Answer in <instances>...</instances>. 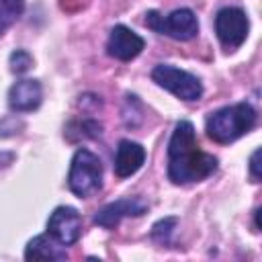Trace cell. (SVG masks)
Segmentation results:
<instances>
[{"mask_svg": "<svg viewBox=\"0 0 262 262\" xmlns=\"http://www.w3.org/2000/svg\"><path fill=\"white\" fill-rule=\"evenodd\" d=\"M217 170V158L199 147L190 121L176 123L168 143V178L174 184L201 182Z\"/></svg>", "mask_w": 262, "mask_h": 262, "instance_id": "cell-1", "label": "cell"}, {"mask_svg": "<svg viewBox=\"0 0 262 262\" xmlns=\"http://www.w3.org/2000/svg\"><path fill=\"white\" fill-rule=\"evenodd\" d=\"M256 108L250 102H235L211 113L205 121V131L215 143H231L246 135L256 125Z\"/></svg>", "mask_w": 262, "mask_h": 262, "instance_id": "cell-2", "label": "cell"}, {"mask_svg": "<svg viewBox=\"0 0 262 262\" xmlns=\"http://www.w3.org/2000/svg\"><path fill=\"white\" fill-rule=\"evenodd\" d=\"M68 186L78 199H88L102 186V162L96 154L80 147L70 164Z\"/></svg>", "mask_w": 262, "mask_h": 262, "instance_id": "cell-3", "label": "cell"}, {"mask_svg": "<svg viewBox=\"0 0 262 262\" xmlns=\"http://www.w3.org/2000/svg\"><path fill=\"white\" fill-rule=\"evenodd\" d=\"M145 27L176 41H190L199 35V20L190 8H176L168 16H162L158 10H149L145 14Z\"/></svg>", "mask_w": 262, "mask_h": 262, "instance_id": "cell-4", "label": "cell"}, {"mask_svg": "<svg viewBox=\"0 0 262 262\" xmlns=\"http://www.w3.org/2000/svg\"><path fill=\"white\" fill-rule=\"evenodd\" d=\"M151 80L160 88L172 92L174 96H178L180 100H186V102L199 100L203 96L201 80L176 66H170V63H158L151 70Z\"/></svg>", "mask_w": 262, "mask_h": 262, "instance_id": "cell-5", "label": "cell"}, {"mask_svg": "<svg viewBox=\"0 0 262 262\" xmlns=\"http://www.w3.org/2000/svg\"><path fill=\"white\" fill-rule=\"evenodd\" d=\"M250 31L248 14L237 6H225L215 14V33L227 51L237 49Z\"/></svg>", "mask_w": 262, "mask_h": 262, "instance_id": "cell-6", "label": "cell"}, {"mask_svg": "<svg viewBox=\"0 0 262 262\" xmlns=\"http://www.w3.org/2000/svg\"><path fill=\"white\" fill-rule=\"evenodd\" d=\"M47 233L63 246H72L82 235V217L74 207H55L47 219Z\"/></svg>", "mask_w": 262, "mask_h": 262, "instance_id": "cell-7", "label": "cell"}, {"mask_svg": "<svg viewBox=\"0 0 262 262\" xmlns=\"http://www.w3.org/2000/svg\"><path fill=\"white\" fill-rule=\"evenodd\" d=\"M145 47L143 37H139L135 31H131L125 25H117L111 29V35L106 39V53L119 61H131L135 59Z\"/></svg>", "mask_w": 262, "mask_h": 262, "instance_id": "cell-8", "label": "cell"}, {"mask_svg": "<svg viewBox=\"0 0 262 262\" xmlns=\"http://www.w3.org/2000/svg\"><path fill=\"white\" fill-rule=\"evenodd\" d=\"M147 211V203L139 196H127V199H119L115 203L104 205L100 211H96L94 215V223L104 227V229H113L121 223V219L125 217H139Z\"/></svg>", "mask_w": 262, "mask_h": 262, "instance_id": "cell-9", "label": "cell"}, {"mask_svg": "<svg viewBox=\"0 0 262 262\" xmlns=\"http://www.w3.org/2000/svg\"><path fill=\"white\" fill-rule=\"evenodd\" d=\"M41 100H43L41 82L33 78L16 80L8 90V106L14 113H31L39 108Z\"/></svg>", "mask_w": 262, "mask_h": 262, "instance_id": "cell-10", "label": "cell"}, {"mask_svg": "<svg viewBox=\"0 0 262 262\" xmlns=\"http://www.w3.org/2000/svg\"><path fill=\"white\" fill-rule=\"evenodd\" d=\"M145 162V147L131 139H121L115 154V174L119 178L133 176Z\"/></svg>", "mask_w": 262, "mask_h": 262, "instance_id": "cell-11", "label": "cell"}, {"mask_svg": "<svg viewBox=\"0 0 262 262\" xmlns=\"http://www.w3.org/2000/svg\"><path fill=\"white\" fill-rule=\"evenodd\" d=\"M25 258L27 260H66L68 252L63 244H59L47 233V235H37L27 244Z\"/></svg>", "mask_w": 262, "mask_h": 262, "instance_id": "cell-12", "label": "cell"}, {"mask_svg": "<svg viewBox=\"0 0 262 262\" xmlns=\"http://www.w3.org/2000/svg\"><path fill=\"white\" fill-rule=\"evenodd\" d=\"M25 10V0H0V37L16 23Z\"/></svg>", "mask_w": 262, "mask_h": 262, "instance_id": "cell-13", "label": "cell"}, {"mask_svg": "<svg viewBox=\"0 0 262 262\" xmlns=\"http://www.w3.org/2000/svg\"><path fill=\"white\" fill-rule=\"evenodd\" d=\"M8 66H10V72L12 74H25L33 66V55L29 51H25V49H16V51L10 53Z\"/></svg>", "mask_w": 262, "mask_h": 262, "instance_id": "cell-14", "label": "cell"}, {"mask_svg": "<svg viewBox=\"0 0 262 262\" xmlns=\"http://www.w3.org/2000/svg\"><path fill=\"white\" fill-rule=\"evenodd\" d=\"M174 225H176V217H166L162 221H158L154 227H151V237L158 239V242H168L170 233L174 231Z\"/></svg>", "mask_w": 262, "mask_h": 262, "instance_id": "cell-15", "label": "cell"}, {"mask_svg": "<svg viewBox=\"0 0 262 262\" xmlns=\"http://www.w3.org/2000/svg\"><path fill=\"white\" fill-rule=\"evenodd\" d=\"M260 147L258 149H254V154L250 156V174H252V178L258 182L260 180Z\"/></svg>", "mask_w": 262, "mask_h": 262, "instance_id": "cell-16", "label": "cell"}]
</instances>
